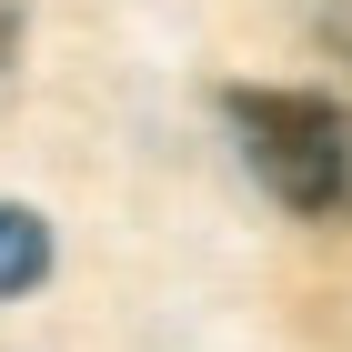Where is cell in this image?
Listing matches in <instances>:
<instances>
[{"label":"cell","mask_w":352,"mask_h":352,"mask_svg":"<svg viewBox=\"0 0 352 352\" xmlns=\"http://www.w3.org/2000/svg\"><path fill=\"white\" fill-rule=\"evenodd\" d=\"M10 41H21V21H10V10H0V71H10Z\"/></svg>","instance_id":"obj_4"},{"label":"cell","mask_w":352,"mask_h":352,"mask_svg":"<svg viewBox=\"0 0 352 352\" xmlns=\"http://www.w3.org/2000/svg\"><path fill=\"white\" fill-rule=\"evenodd\" d=\"M51 272V221L41 212H21V201H0V302L10 292H30Z\"/></svg>","instance_id":"obj_2"},{"label":"cell","mask_w":352,"mask_h":352,"mask_svg":"<svg viewBox=\"0 0 352 352\" xmlns=\"http://www.w3.org/2000/svg\"><path fill=\"white\" fill-rule=\"evenodd\" d=\"M322 41H342V51H352V0H322Z\"/></svg>","instance_id":"obj_3"},{"label":"cell","mask_w":352,"mask_h":352,"mask_svg":"<svg viewBox=\"0 0 352 352\" xmlns=\"http://www.w3.org/2000/svg\"><path fill=\"white\" fill-rule=\"evenodd\" d=\"M221 121L242 131V162L302 221H332L352 201V111L322 91H221Z\"/></svg>","instance_id":"obj_1"}]
</instances>
